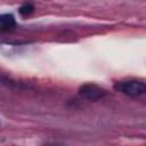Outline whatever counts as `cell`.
I'll return each mask as SVG.
<instances>
[{"instance_id": "1", "label": "cell", "mask_w": 146, "mask_h": 146, "mask_svg": "<svg viewBox=\"0 0 146 146\" xmlns=\"http://www.w3.org/2000/svg\"><path fill=\"white\" fill-rule=\"evenodd\" d=\"M114 89L124 95H128L131 97H137V96L146 94V83H143L137 80L120 81L114 84Z\"/></svg>"}, {"instance_id": "2", "label": "cell", "mask_w": 146, "mask_h": 146, "mask_svg": "<svg viewBox=\"0 0 146 146\" xmlns=\"http://www.w3.org/2000/svg\"><path fill=\"white\" fill-rule=\"evenodd\" d=\"M79 95L84 99L95 102V100L102 99L106 95V91H105V89H103L102 87H99L97 84L86 83L79 88Z\"/></svg>"}, {"instance_id": "3", "label": "cell", "mask_w": 146, "mask_h": 146, "mask_svg": "<svg viewBox=\"0 0 146 146\" xmlns=\"http://www.w3.org/2000/svg\"><path fill=\"white\" fill-rule=\"evenodd\" d=\"M15 18L11 14H2L0 16V27L2 32L9 31L15 26Z\"/></svg>"}, {"instance_id": "4", "label": "cell", "mask_w": 146, "mask_h": 146, "mask_svg": "<svg viewBox=\"0 0 146 146\" xmlns=\"http://www.w3.org/2000/svg\"><path fill=\"white\" fill-rule=\"evenodd\" d=\"M33 10H34V6H33L32 3H24V5L21 6L19 9H18L19 14L23 15V16H27V15L32 14Z\"/></svg>"}]
</instances>
